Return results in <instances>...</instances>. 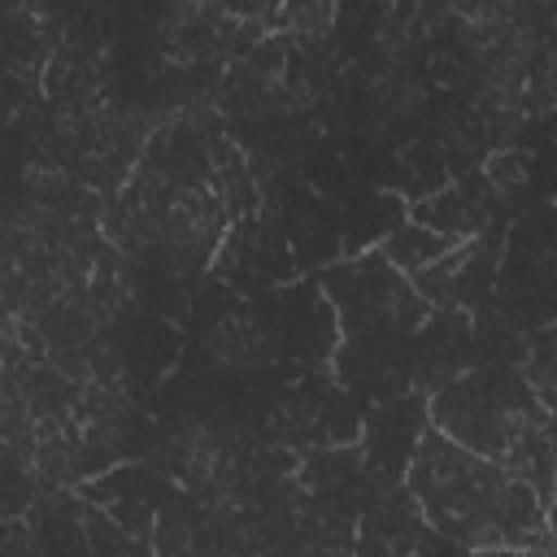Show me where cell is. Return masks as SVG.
<instances>
[{
	"label": "cell",
	"mask_w": 557,
	"mask_h": 557,
	"mask_svg": "<svg viewBox=\"0 0 557 557\" xmlns=\"http://www.w3.org/2000/svg\"><path fill=\"white\" fill-rule=\"evenodd\" d=\"M466 557H522V553H513V548H487V553H466Z\"/></svg>",
	"instance_id": "cell-5"
},
{
	"label": "cell",
	"mask_w": 557,
	"mask_h": 557,
	"mask_svg": "<svg viewBox=\"0 0 557 557\" xmlns=\"http://www.w3.org/2000/svg\"><path fill=\"white\" fill-rule=\"evenodd\" d=\"M548 544H557V483L548 492Z\"/></svg>",
	"instance_id": "cell-4"
},
{
	"label": "cell",
	"mask_w": 557,
	"mask_h": 557,
	"mask_svg": "<svg viewBox=\"0 0 557 557\" xmlns=\"http://www.w3.org/2000/svg\"><path fill=\"white\" fill-rule=\"evenodd\" d=\"M409 492L426 513V522L470 553H487V548L527 553L548 544L544 496L505 466L453 444L435 426L418 440L409 466Z\"/></svg>",
	"instance_id": "cell-1"
},
{
	"label": "cell",
	"mask_w": 557,
	"mask_h": 557,
	"mask_svg": "<svg viewBox=\"0 0 557 557\" xmlns=\"http://www.w3.org/2000/svg\"><path fill=\"white\" fill-rule=\"evenodd\" d=\"M431 426L453 444L531 483L544 505L557 483V413L518 370L487 366L453 379L431 400Z\"/></svg>",
	"instance_id": "cell-2"
},
{
	"label": "cell",
	"mask_w": 557,
	"mask_h": 557,
	"mask_svg": "<svg viewBox=\"0 0 557 557\" xmlns=\"http://www.w3.org/2000/svg\"><path fill=\"white\" fill-rule=\"evenodd\" d=\"M535 557H557V544H544V548H540Z\"/></svg>",
	"instance_id": "cell-6"
},
{
	"label": "cell",
	"mask_w": 557,
	"mask_h": 557,
	"mask_svg": "<svg viewBox=\"0 0 557 557\" xmlns=\"http://www.w3.org/2000/svg\"><path fill=\"white\" fill-rule=\"evenodd\" d=\"M531 387L544 396V405L557 413V326L548 335L535 339V352H531V370H527Z\"/></svg>",
	"instance_id": "cell-3"
}]
</instances>
